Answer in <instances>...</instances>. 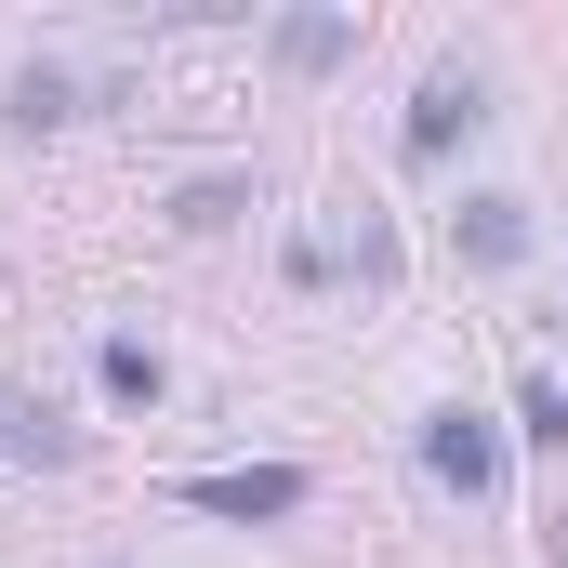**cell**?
I'll list each match as a JSON object with an SVG mask.
<instances>
[{"mask_svg": "<svg viewBox=\"0 0 568 568\" xmlns=\"http://www.w3.org/2000/svg\"><path fill=\"white\" fill-rule=\"evenodd\" d=\"M185 503L225 516V529H265V516H304V476L291 463H225V476H185Z\"/></svg>", "mask_w": 568, "mask_h": 568, "instance_id": "1", "label": "cell"}, {"mask_svg": "<svg viewBox=\"0 0 568 568\" xmlns=\"http://www.w3.org/2000/svg\"><path fill=\"white\" fill-rule=\"evenodd\" d=\"M424 463H436V489H463V503L503 489V436L476 424V410H424Z\"/></svg>", "mask_w": 568, "mask_h": 568, "instance_id": "2", "label": "cell"}, {"mask_svg": "<svg viewBox=\"0 0 568 568\" xmlns=\"http://www.w3.org/2000/svg\"><path fill=\"white\" fill-rule=\"evenodd\" d=\"M489 120V93H476V67H436L424 93H410V159H449V145Z\"/></svg>", "mask_w": 568, "mask_h": 568, "instance_id": "3", "label": "cell"}, {"mask_svg": "<svg viewBox=\"0 0 568 568\" xmlns=\"http://www.w3.org/2000/svg\"><path fill=\"white\" fill-rule=\"evenodd\" d=\"M449 252H463V265H516V252H529V199H463V212H449Z\"/></svg>", "mask_w": 568, "mask_h": 568, "instance_id": "4", "label": "cell"}, {"mask_svg": "<svg viewBox=\"0 0 568 568\" xmlns=\"http://www.w3.org/2000/svg\"><path fill=\"white\" fill-rule=\"evenodd\" d=\"M265 40H278V67H304V80H317V67H344V53H357V27H344V13H278V27H265Z\"/></svg>", "mask_w": 568, "mask_h": 568, "instance_id": "5", "label": "cell"}, {"mask_svg": "<svg viewBox=\"0 0 568 568\" xmlns=\"http://www.w3.org/2000/svg\"><path fill=\"white\" fill-rule=\"evenodd\" d=\"M239 212H252V185H239V172H199V185L172 199V225H185V239H212V225H239Z\"/></svg>", "mask_w": 568, "mask_h": 568, "instance_id": "6", "label": "cell"}, {"mask_svg": "<svg viewBox=\"0 0 568 568\" xmlns=\"http://www.w3.org/2000/svg\"><path fill=\"white\" fill-rule=\"evenodd\" d=\"M93 371H106V397H120V410H159V357H145L133 331H120V344H106Z\"/></svg>", "mask_w": 568, "mask_h": 568, "instance_id": "7", "label": "cell"}, {"mask_svg": "<svg viewBox=\"0 0 568 568\" xmlns=\"http://www.w3.org/2000/svg\"><path fill=\"white\" fill-rule=\"evenodd\" d=\"M516 424L542 436V449H568V384H556V371H529V384H516Z\"/></svg>", "mask_w": 568, "mask_h": 568, "instance_id": "8", "label": "cell"}, {"mask_svg": "<svg viewBox=\"0 0 568 568\" xmlns=\"http://www.w3.org/2000/svg\"><path fill=\"white\" fill-rule=\"evenodd\" d=\"M13 120H27V133L67 120V67H27V80H13Z\"/></svg>", "mask_w": 568, "mask_h": 568, "instance_id": "9", "label": "cell"}, {"mask_svg": "<svg viewBox=\"0 0 568 568\" xmlns=\"http://www.w3.org/2000/svg\"><path fill=\"white\" fill-rule=\"evenodd\" d=\"M542 568H568V516H556V529H542Z\"/></svg>", "mask_w": 568, "mask_h": 568, "instance_id": "10", "label": "cell"}]
</instances>
